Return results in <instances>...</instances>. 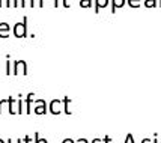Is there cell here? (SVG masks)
<instances>
[{
    "instance_id": "cell-8",
    "label": "cell",
    "mask_w": 161,
    "mask_h": 143,
    "mask_svg": "<svg viewBox=\"0 0 161 143\" xmlns=\"http://www.w3.org/2000/svg\"><path fill=\"white\" fill-rule=\"evenodd\" d=\"M126 0H112V12L114 14L116 12V9L118 8H122L124 5H125Z\"/></svg>"
},
{
    "instance_id": "cell-1",
    "label": "cell",
    "mask_w": 161,
    "mask_h": 143,
    "mask_svg": "<svg viewBox=\"0 0 161 143\" xmlns=\"http://www.w3.org/2000/svg\"><path fill=\"white\" fill-rule=\"evenodd\" d=\"M14 36L15 38H26L27 36V17H24L23 18V21H18L15 23L14 26Z\"/></svg>"
},
{
    "instance_id": "cell-22",
    "label": "cell",
    "mask_w": 161,
    "mask_h": 143,
    "mask_svg": "<svg viewBox=\"0 0 161 143\" xmlns=\"http://www.w3.org/2000/svg\"><path fill=\"white\" fill-rule=\"evenodd\" d=\"M62 143H77V142H74L72 139H65V140H63Z\"/></svg>"
},
{
    "instance_id": "cell-26",
    "label": "cell",
    "mask_w": 161,
    "mask_h": 143,
    "mask_svg": "<svg viewBox=\"0 0 161 143\" xmlns=\"http://www.w3.org/2000/svg\"><path fill=\"white\" fill-rule=\"evenodd\" d=\"M110 142H112V139H110L108 136H105L104 137V143H110Z\"/></svg>"
},
{
    "instance_id": "cell-12",
    "label": "cell",
    "mask_w": 161,
    "mask_h": 143,
    "mask_svg": "<svg viewBox=\"0 0 161 143\" xmlns=\"http://www.w3.org/2000/svg\"><path fill=\"white\" fill-rule=\"evenodd\" d=\"M62 101H63V110H65V113H66V114H71V110L68 108V106H69L71 100L68 98V96H65V98H63Z\"/></svg>"
},
{
    "instance_id": "cell-11",
    "label": "cell",
    "mask_w": 161,
    "mask_h": 143,
    "mask_svg": "<svg viewBox=\"0 0 161 143\" xmlns=\"http://www.w3.org/2000/svg\"><path fill=\"white\" fill-rule=\"evenodd\" d=\"M29 6L30 8H44V0H30L29 2Z\"/></svg>"
},
{
    "instance_id": "cell-3",
    "label": "cell",
    "mask_w": 161,
    "mask_h": 143,
    "mask_svg": "<svg viewBox=\"0 0 161 143\" xmlns=\"http://www.w3.org/2000/svg\"><path fill=\"white\" fill-rule=\"evenodd\" d=\"M62 102H63V101H60V100H53L51 102H50L48 110L53 114H59V113H60V104H62Z\"/></svg>"
},
{
    "instance_id": "cell-34",
    "label": "cell",
    "mask_w": 161,
    "mask_h": 143,
    "mask_svg": "<svg viewBox=\"0 0 161 143\" xmlns=\"http://www.w3.org/2000/svg\"><path fill=\"white\" fill-rule=\"evenodd\" d=\"M0 143H5V142H3V140H2V139H0Z\"/></svg>"
},
{
    "instance_id": "cell-30",
    "label": "cell",
    "mask_w": 161,
    "mask_h": 143,
    "mask_svg": "<svg viewBox=\"0 0 161 143\" xmlns=\"http://www.w3.org/2000/svg\"><path fill=\"white\" fill-rule=\"evenodd\" d=\"M92 143H101V140H99V139H93V140H92Z\"/></svg>"
},
{
    "instance_id": "cell-14",
    "label": "cell",
    "mask_w": 161,
    "mask_h": 143,
    "mask_svg": "<svg viewBox=\"0 0 161 143\" xmlns=\"http://www.w3.org/2000/svg\"><path fill=\"white\" fill-rule=\"evenodd\" d=\"M80 6L81 8H91L92 0H80Z\"/></svg>"
},
{
    "instance_id": "cell-33",
    "label": "cell",
    "mask_w": 161,
    "mask_h": 143,
    "mask_svg": "<svg viewBox=\"0 0 161 143\" xmlns=\"http://www.w3.org/2000/svg\"><path fill=\"white\" fill-rule=\"evenodd\" d=\"M154 143H158V139H157V134H155V137H154Z\"/></svg>"
},
{
    "instance_id": "cell-6",
    "label": "cell",
    "mask_w": 161,
    "mask_h": 143,
    "mask_svg": "<svg viewBox=\"0 0 161 143\" xmlns=\"http://www.w3.org/2000/svg\"><path fill=\"white\" fill-rule=\"evenodd\" d=\"M47 112H48V108H47V102L45 101H42L41 104H36V107H35L36 114H45Z\"/></svg>"
},
{
    "instance_id": "cell-23",
    "label": "cell",
    "mask_w": 161,
    "mask_h": 143,
    "mask_svg": "<svg viewBox=\"0 0 161 143\" xmlns=\"http://www.w3.org/2000/svg\"><path fill=\"white\" fill-rule=\"evenodd\" d=\"M5 102H8V98L6 100H0V113H2V106H3Z\"/></svg>"
},
{
    "instance_id": "cell-29",
    "label": "cell",
    "mask_w": 161,
    "mask_h": 143,
    "mask_svg": "<svg viewBox=\"0 0 161 143\" xmlns=\"http://www.w3.org/2000/svg\"><path fill=\"white\" fill-rule=\"evenodd\" d=\"M142 143H151V140H149V139H143V140H142Z\"/></svg>"
},
{
    "instance_id": "cell-27",
    "label": "cell",
    "mask_w": 161,
    "mask_h": 143,
    "mask_svg": "<svg viewBox=\"0 0 161 143\" xmlns=\"http://www.w3.org/2000/svg\"><path fill=\"white\" fill-rule=\"evenodd\" d=\"M12 6H14V8H18V0H12Z\"/></svg>"
},
{
    "instance_id": "cell-31",
    "label": "cell",
    "mask_w": 161,
    "mask_h": 143,
    "mask_svg": "<svg viewBox=\"0 0 161 143\" xmlns=\"http://www.w3.org/2000/svg\"><path fill=\"white\" fill-rule=\"evenodd\" d=\"M5 6V0H0V8Z\"/></svg>"
},
{
    "instance_id": "cell-7",
    "label": "cell",
    "mask_w": 161,
    "mask_h": 143,
    "mask_svg": "<svg viewBox=\"0 0 161 143\" xmlns=\"http://www.w3.org/2000/svg\"><path fill=\"white\" fill-rule=\"evenodd\" d=\"M108 2H110V0H95V12L98 14L101 8H107Z\"/></svg>"
},
{
    "instance_id": "cell-19",
    "label": "cell",
    "mask_w": 161,
    "mask_h": 143,
    "mask_svg": "<svg viewBox=\"0 0 161 143\" xmlns=\"http://www.w3.org/2000/svg\"><path fill=\"white\" fill-rule=\"evenodd\" d=\"M24 140H21V139H17V140H12V139H8V143H23Z\"/></svg>"
},
{
    "instance_id": "cell-9",
    "label": "cell",
    "mask_w": 161,
    "mask_h": 143,
    "mask_svg": "<svg viewBox=\"0 0 161 143\" xmlns=\"http://www.w3.org/2000/svg\"><path fill=\"white\" fill-rule=\"evenodd\" d=\"M17 113L18 114L26 113V107H24V102H23V100H21V96L17 100Z\"/></svg>"
},
{
    "instance_id": "cell-24",
    "label": "cell",
    "mask_w": 161,
    "mask_h": 143,
    "mask_svg": "<svg viewBox=\"0 0 161 143\" xmlns=\"http://www.w3.org/2000/svg\"><path fill=\"white\" fill-rule=\"evenodd\" d=\"M24 143H32V139H30L29 136H26L24 137Z\"/></svg>"
},
{
    "instance_id": "cell-15",
    "label": "cell",
    "mask_w": 161,
    "mask_h": 143,
    "mask_svg": "<svg viewBox=\"0 0 161 143\" xmlns=\"http://www.w3.org/2000/svg\"><path fill=\"white\" fill-rule=\"evenodd\" d=\"M145 6L146 8H155L157 6V0H145Z\"/></svg>"
},
{
    "instance_id": "cell-2",
    "label": "cell",
    "mask_w": 161,
    "mask_h": 143,
    "mask_svg": "<svg viewBox=\"0 0 161 143\" xmlns=\"http://www.w3.org/2000/svg\"><path fill=\"white\" fill-rule=\"evenodd\" d=\"M12 74L14 75H27V63L24 60H15L14 68H12Z\"/></svg>"
},
{
    "instance_id": "cell-25",
    "label": "cell",
    "mask_w": 161,
    "mask_h": 143,
    "mask_svg": "<svg viewBox=\"0 0 161 143\" xmlns=\"http://www.w3.org/2000/svg\"><path fill=\"white\" fill-rule=\"evenodd\" d=\"M77 143H89V142H87V139H78Z\"/></svg>"
},
{
    "instance_id": "cell-4",
    "label": "cell",
    "mask_w": 161,
    "mask_h": 143,
    "mask_svg": "<svg viewBox=\"0 0 161 143\" xmlns=\"http://www.w3.org/2000/svg\"><path fill=\"white\" fill-rule=\"evenodd\" d=\"M9 30H11V26L8 23H0V38H8Z\"/></svg>"
},
{
    "instance_id": "cell-17",
    "label": "cell",
    "mask_w": 161,
    "mask_h": 143,
    "mask_svg": "<svg viewBox=\"0 0 161 143\" xmlns=\"http://www.w3.org/2000/svg\"><path fill=\"white\" fill-rule=\"evenodd\" d=\"M33 137H35V143H48V142H47V139H39L38 131H36L35 134H33Z\"/></svg>"
},
{
    "instance_id": "cell-28",
    "label": "cell",
    "mask_w": 161,
    "mask_h": 143,
    "mask_svg": "<svg viewBox=\"0 0 161 143\" xmlns=\"http://www.w3.org/2000/svg\"><path fill=\"white\" fill-rule=\"evenodd\" d=\"M63 2V6L65 8H69V3H68V0H62Z\"/></svg>"
},
{
    "instance_id": "cell-13",
    "label": "cell",
    "mask_w": 161,
    "mask_h": 143,
    "mask_svg": "<svg viewBox=\"0 0 161 143\" xmlns=\"http://www.w3.org/2000/svg\"><path fill=\"white\" fill-rule=\"evenodd\" d=\"M12 69H11V60H9V54L6 56V75H11Z\"/></svg>"
},
{
    "instance_id": "cell-32",
    "label": "cell",
    "mask_w": 161,
    "mask_h": 143,
    "mask_svg": "<svg viewBox=\"0 0 161 143\" xmlns=\"http://www.w3.org/2000/svg\"><path fill=\"white\" fill-rule=\"evenodd\" d=\"M59 6V0H54V8Z\"/></svg>"
},
{
    "instance_id": "cell-5",
    "label": "cell",
    "mask_w": 161,
    "mask_h": 143,
    "mask_svg": "<svg viewBox=\"0 0 161 143\" xmlns=\"http://www.w3.org/2000/svg\"><path fill=\"white\" fill-rule=\"evenodd\" d=\"M32 96H35V95L30 92L27 96H26V101H24V104H26V113L27 114L32 113V102H33V98H32Z\"/></svg>"
},
{
    "instance_id": "cell-21",
    "label": "cell",
    "mask_w": 161,
    "mask_h": 143,
    "mask_svg": "<svg viewBox=\"0 0 161 143\" xmlns=\"http://www.w3.org/2000/svg\"><path fill=\"white\" fill-rule=\"evenodd\" d=\"M5 6H6V8L12 6V0H5Z\"/></svg>"
},
{
    "instance_id": "cell-18",
    "label": "cell",
    "mask_w": 161,
    "mask_h": 143,
    "mask_svg": "<svg viewBox=\"0 0 161 143\" xmlns=\"http://www.w3.org/2000/svg\"><path fill=\"white\" fill-rule=\"evenodd\" d=\"M125 143H134V139H133V134H128L125 139Z\"/></svg>"
},
{
    "instance_id": "cell-16",
    "label": "cell",
    "mask_w": 161,
    "mask_h": 143,
    "mask_svg": "<svg viewBox=\"0 0 161 143\" xmlns=\"http://www.w3.org/2000/svg\"><path fill=\"white\" fill-rule=\"evenodd\" d=\"M140 2L142 0H128V5L131 8H139L140 6Z\"/></svg>"
},
{
    "instance_id": "cell-10",
    "label": "cell",
    "mask_w": 161,
    "mask_h": 143,
    "mask_svg": "<svg viewBox=\"0 0 161 143\" xmlns=\"http://www.w3.org/2000/svg\"><path fill=\"white\" fill-rule=\"evenodd\" d=\"M14 102H15V100L12 98V96H9V98H8V106H9V113L11 114L17 113V108L14 107Z\"/></svg>"
},
{
    "instance_id": "cell-20",
    "label": "cell",
    "mask_w": 161,
    "mask_h": 143,
    "mask_svg": "<svg viewBox=\"0 0 161 143\" xmlns=\"http://www.w3.org/2000/svg\"><path fill=\"white\" fill-rule=\"evenodd\" d=\"M29 2H30V0H29ZM20 6L21 8H26V6H27V0H21V2H20Z\"/></svg>"
}]
</instances>
